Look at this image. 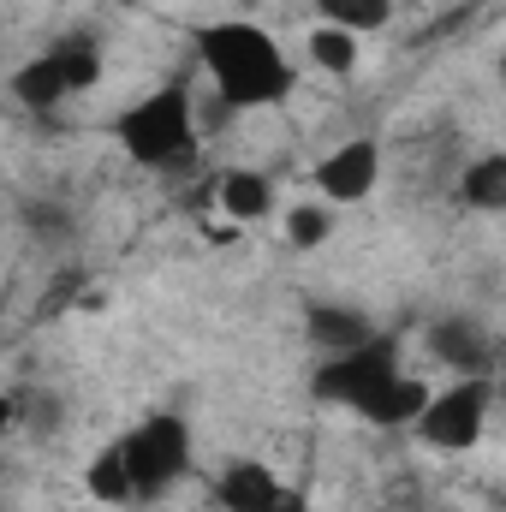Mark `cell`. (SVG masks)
I'll list each match as a JSON object with an SVG mask.
<instances>
[{
  "label": "cell",
  "mask_w": 506,
  "mask_h": 512,
  "mask_svg": "<svg viewBox=\"0 0 506 512\" xmlns=\"http://www.w3.org/2000/svg\"><path fill=\"white\" fill-rule=\"evenodd\" d=\"M310 340L328 352V358H346V352H358V346H370L376 334H370V322L358 316V310H334V304H310Z\"/></svg>",
  "instance_id": "obj_9"
},
{
  "label": "cell",
  "mask_w": 506,
  "mask_h": 512,
  "mask_svg": "<svg viewBox=\"0 0 506 512\" xmlns=\"http://www.w3.org/2000/svg\"><path fill=\"white\" fill-rule=\"evenodd\" d=\"M423 405H429V393H423V387L405 382V376H393V382L364 405V417H370V423H417V417H423Z\"/></svg>",
  "instance_id": "obj_11"
},
{
  "label": "cell",
  "mask_w": 506,
  "mask_h": 512,
  "mask_svg": "<svg viewBox=\"0 0 506 512\" xmlns=\"http://www.w3.org/2000/svg\"><path fill=\"white\" fill-rule=\"evenodd\" d=\"M215 512H221V507H215Z\"/></svg>",
  "instance_id": "obj_21"
},
{
  "label": "cell",
  "mask_w": 506,
  "mask_h": 512,
  "mask_svg": "<svg viewBox=\"0 0 506 512\" xmlns=\"http://www.w3.org/2000/svg\"><path fill=\"white\" fill-rule=\"evenodd\" d=\"M310 54H316V66H328V72H352V66H358V42H352V30H340V24H322V30L310 36Z\"/></svg>",
  "instance_id": "obj_17"
},
{
  "label": "cell",
  "mask_w": 506,
  "mask_h": 512,
  "mask_svg": "<svg viewBox=\"0 0 506 512\" xmlns=\"http://www.w3.org/2000/svg\"><path fill=\"white\" fill-rule=\"evenodd\" d=\"M429 352H435L441 364L465 370V376H483V370H489V334H483L477 322H465V316L435 322V328H429Z\"/></svg>",
  "instance_id": "obj_8"
},
{
  "label": "cell",
  "mask_w": 506,
  "mask_h": 512,
  "mask_svg": "<svg viewBox=\"0 0 506 512\" xmlns=\"http://www.w3.org/2000/svg\"><path fill=\"white\" fill-rule=\"evenodd\" d=\"M120 149L143 167H179V161H197V131H191V96L179 84L143 96L137 108L120 114Z\"/></svg>",
  "instance_id": "obj_2"
},
{
  "label": "cell",
  "mask_w": 506,
  "mask_h": 512,
  "mask_svg": "<svg viewBox=\"0 0 506 512\" xmlns=\"http://www.w3.org/2000/svg\"><path fill=\"white\" fill-rule=\"evenodd\" d=\"M376 173H381V149L370 143V137H358V143L334 149V155L316 167V185H322L334 203H358V197H370Z\"/></svg>",
  "instance_id": "obj_6"
},
{
  "label": "cell",
  "mask_w": 506,
  "mask_h": 512,
  "mask_svg": "<svg viewBox=\"0 0 506 512\" xmlns=\"http://www.w3.org/2000/svg\"><path fill=\"white\" fill-rule=\"evenodd\" d=\"M501 78H506V54H501Z\"/></svg>",
  "instance_id": "obj_20"
},
{
  "label": "cell",
  "mask_w": 506,
  "mask_h": 512,
  "mask_svg": "<svg viewBox=\"0 0 506 512\" xmlns=\"http://www.w3.org/2000/svg\"><path fill=\"white\" fill-rule=\"evenodd\" d=\"M197 60L215 78L227 108H268L292 90V66L274 48V36L256 30V24H239V18L197 30Z\"/></svg>",
  "instance_id": "obj_1"
},
{
  "label": "cell",
  "mask_w": 506,
  "mask_h": 512,
  "mask_svg": "<svg viewBox=\"0 0 506 512\" xmlns=\"http://www.w3.org/2000/svg\"><path fill=\"white\" fill-rule=\"evenodd\" d=\"M268 179L262 173H227L221 179V209L233 215V221H262L268 215Z\"/></svg>",
  "instance_id": "obj_12"
},
{
  "label": "cell",
  "mask_w": 506,
  "mask_h": 512,
  "mask_svg": "<svg viewBox=\"0 0 506 512\" xmlns=\"http://www.w3.org/2000/svg\"><path fill=\"white\" fill-rule=\"evenodd\" d=\"M90 495H96V501H108V507L137 501V489H131V465H126V447H114V453H102V459L90 465Z\"/></svg>",
  "instance_id": "obj_14"
},
{
  "label": "cell",
  "mask_w": 506,
  "mask_h": 512,
  "mask_svg": "<svg viewBox=\"0 0 506 512\" xmlns=\"http://www.w3.org/2000/svg\"><path fill=\"white\" fill-rule=\"evenodd\" d=\"M24 405H30V399H24ZM30 423H36V429H60V399H54V393H36Z\"/></svg>",
  "instance_id": "obj_19"
},
{
  "label": "cell",
  "mask_w": 506,
  "mask_h": 512,
  "mask_svg": "<svg viewBox=\"0 0 506 512\" xmlns=\"http://www.w3.org/2000/svg\"><path fill=\"white\" fill-rule=\"evenodd\" d=\"M126 447V465H131V489L143 495V501H155L179 471H185V459H191V435H185V423L179 417H149Z\"/></svg>",
  "instance_id": "obj_3"
},
{
  "label": "cell",
  "mask_w": 506,
  "mask_h": 512,
  "mask_svg": "<svg viewBox=\"0 0 506 512\" xmlns=\"http://www.w3.org/2000/svg\"><path fill=\"white\" fill-rule=\"evenodd\" d=\"M286 501V489L274 483V471L268 465H256V459H239V465H227L221 471V483H215V507L221 512H280Z\"/></svg>",
  "instance_id": "obj_7"
},
{
  "label": "cell",
  "mask_w": 506,
  "mask_h": 512,
  "mask_svg": "<svg viewBox=\"0 0 506 512\" xmlns=\"http://www.w3.org/2000/svg\"><path fill=\"white\" fill-rule=\"evenodd\" d=\"M387 6L393 0H316V12L340 30H376V24H387Z\"/></svg>",
  "instance_id": "obj_16"
},
{
  "label": "cell",
  "mask_w": 506,
  "mask_h": 512,
  "mask_svg": "<svg viewBox=\"0 0 506 512\" xmlns=\"http://www.w3.org/2000/svg\"><path fill=\"white\" fill-rule=\"evenodd\" d=\"M465 197L477 209H506V155H483L471 173H465Z\"/></svg>",
  "instance_id": "obj_15"
},
{
  "label": "cell",
  "mask_w": 506,
  "mask_h": 512,
  "mask_svg": "<svg viewBox=\"0 0 506 512\" xmlns=\"http://www.w3.org/2000/svg\"><path fill=\"white\" fill-rule=\"evenodd\" d=\"M328 233H334V209H322V203H298V209H286V239H292L298 251L322 245Z\"/></svg>",
  "instance_id": "obj_18"
},
{
  "label": "cell",
  "mask_w": 506,
  "mask_h": 512,
  "mask_svg": "<svg viewBox=\"0 0 506 512\" xmlns=\"http://www.w3.org/2000/svg\"><path fill=\"white\" fill-rule=\"evenodd\" d=\"M393 376H399L393 340H370V346H358V352H346V358H328V364L316 370V399H322V405H352V411H364Z\"/></svg>",
  "instance_id": "obj_4"
},
{
  "label": "cell",
  "mask_w": 506,
  "mask_h": 512,
  "mask_svg": "<svg viewBox=\"0 0 506 512\" xmlns=\"http://www.w3.org/2000/svg\"><path fill=\"white\" fill-rule=\"evenodd\" d=\"M483 417H489V382H483V376H465L459 387H447L441 399L423 405L417 435H423L429 447H441V453H465V447H477Z\"/></svg>",
  "instance_id": "obj_5"
},
{
  "label": "cell",
  "mask_w": 506,
  "mask_h": 512,
  "mask_svg": "<svg viewBox=\"0 0 506 512\" xmlns=\"http://www.w3.org/2000/svg\"><path fill=\"white\" fill-rule=\"evenodd\" d=\"M66 90H72V84H66V72H60V60H54V54L30 60V66L12 78V96H18L24 108H42V114H48V108H54Z\"/></svg>",
  "instance_id": "obj_10"
},
{
  "label": "cell",
  "mask_w": 506,
  "mask_h": 512,
  "mask_svg": "<svg viewBox=\"0 0 506 512\" xmlns=\"http://www.w3.org/2000/svg\"><path fill=\"white\" fill-rule=\"evenodd\" d=\"M48 54L60 60V72H66L72 90H90V84L102 78V48H96L90 36H66V42H54Z\"/></svg>",
  "instance_id": "obj_13"
}]
</instances>
